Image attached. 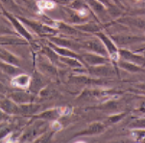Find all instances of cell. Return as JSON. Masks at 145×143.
Here are the masks:
<instances>
[{"label": "cell", "mask_w": 145, "mask_h": 143, "mask_svg": "<svg viewBox=\"0 0 145 143\" xmlns=\"http://www.w3.org/2000/svg\"><path fill=\"white\" fill-rule=\"evenodd\" d=\"M18 19L23 23L24 25H26V27L32 29L37 35L39 36H54L56 33L58 32L57 28H53V27L47 25V24L41 23L40 21H31L23 17H18Z\"/></svg>", "instance_id": "6da1fadb"}, {"label": "cell", "mask_w": 145, "mask_h": 143, "mask_svg": "<svg viewBox=\"0 0 145 143\" xmlns=\"http://www.w3.org/2000/svg\"><path fill=\"white\" fill-rule=\"evenodd\" d=\"M3 13H4V16L6 17L7 19L11 23V24L13 25V28L16 31V33H18L19 36L26 39L29 43L34 40L33 34L27 29V27L24 25L23 23L18 19V17H16L14 15L9 13V12H7L6 10H4V9H3Z\"/></svg>", "instance_id": "7a4b0ae2"}, {"label": "cell", "mask_w": 145, "mask_h": 143, "mask_svg": "<svg viewBox=\"0 0 145 143\" xmlns=\"http://www.w3.org/2000/svg\"><path fill=\"white\" fill-rule=\"evenodd\" d=\"M66 108L65 107H53L45 109L41 112H39L31 117V121L36 119H40L44 121H54L58 120L59 118L65 114Z\"/></svg>", "instance_id": "3957f363"}, {"label": "cell", "mask_w": 145, "mask_h": 143, "mask_svg": "<svg viewBox=\"0 0 145 143\" xmlns=\"http://www.w3.org/2000/svg\"><path fill=\"white\" fill-rule=\"evenodd\" d=\"M37 67L39 72L51 76H58V70L54 64L45 55H40L37 58Z\"/></svg>", "instance_id": "277c9868"}, {"label": "cell", "mask_w": 145, "mask_h": 143, "mask_svg": "<svg viewBox=\"0 0 145 143\" xmlns=\"http://www.w3.org/2000/svg\"><path fill=\"white\" fill-rule=\"evenodd\" d=\"M6 97L10 98L16 103H33L35 101L37 96L32 94L31 92H27L26 89H19L9 91Z\"/></svg>", "instance_id": "5b68a950"}, {"label": "cell", "mask_w": 145, "mask_h": 143, "mask_svg": "<svg viewBox=\"0 0 145 143\" xmlns=\"http://www.w3.org/2000/svg\"><path fill=\"white\" fill-rule=\"evenodd\" d=\"M0 109L8 116H18L19 114V105L8 97H2L0 99Z\"/></svg>", "instance_id": "8992f818"}, {"label": "cell", "mask_w": 145, "mask_h": 143, "mask_svg": "<svg viewBox=\"0 0 145 143\" xmlns=\"http://www.w3.org/2000/svg\"><path fill=\"white\" fill-rule=\"evenodd\" d=\"M31 79L32 76L30 75L22 72V73H19L12 77L11 84L12 86L18 88V89H28L31 83Z\"/></svg>", "instance_id": "52a82bcc"}, {"label": "cell", "mask_w": 145, "mask_h": 143, "mask_svg": "<svg viewBox=\"0 0 145 143\" xmlns=\"http://www.w3.org/2000/svg\"><path fill=\"white\" fill-rule=\"evenodd\" d=\"M47 85L44 81V78L42 77V73L40 72H36L35 75L32 76V79H31V83L30 86H29L28 90L29 92H31L32 94L38 96L40 91L42 89L43 87Z\"/></svg>", "instance_id": "ba28073f"}, {"label": "cell", "mask_w": 145, "mask_h": 143, "mask_svg": "<svg viewBox=\"0 0 145 143\" xmlns=\"http://www.w3.org/2000/svg\"><path fill=\"white\" fill-rule=\"evenodd\" d=\"M40 105L34 103V102L27 103H20V105H19L18 116L33 117L35 114L40 112Z\"/></svg>", "instance_id": "9c48e42d"}, {"label": "cell", "mask_w": 145, "mask_h": 143, "mask_svg": "<svg viewBox=\"0 0 145 143\" xmlns=\"http://www.w3.org/2000/svg\"><path fill=\"white\" fill-rule=\"evenodd\" d=\"M0 45L1 46H25L29 45L26 39L18 35H7L0 36Z\"/></svg>", "instance_id": "30bf717a"}, {"label": "cell", "mask_w": 145, "mask_h": 143, "mask_svg": "<svg viewBox=\"0 0 145 143\" xmlns=\"http://www.w3.org/2000/svg\"><path fill=\"white\" fill-rule=\"evenodd\" d=\"M0 60L22 68L21 59L19 58L18 56H16V54H14L13 52L9 51L8 49H6L3 46H1V45H0Z\"/></svg>", "instance_id": "8fae6325"}, {"label": "cell", "mask_w": 145, "mask_h": 143, "mask_svg": "<svg viewBox=\"0 0 145 143\" xmlns=\"http://www.w3.org/2000/svg\"><path fill=\"white\" fill-rule=\"evenodd\" d=\"M97 36L100 38V40L102 41L103 45L105 46L106 49H107L108 53L110 55V58L112 60H118V56H119V52H117V48L115 46V45L114 44L110 39L108 38L107 36L104 35L103 33H97Z\"/></svg>", "instance_id": "7c38bea8"}, {"label": "cell", "mask_w": 145, "mask_h": 143, "mask_svg": "<svg viewBox=\"0 0 145 143\" xmlns=\"http://www.w3.org/2000/svg\"><path fill=\"white\" fill-rule=\"evenodd\" d=\"M89 73L93 75H99V76H112L115 75V72L112 69V67L108 66L107 63L97 65V66H92L89 69Z\"/></svg>", "instance_id": "4fadbf2b"}, {"label": "cell", "mask_w": 145, "mask_h": 143, "mask_svg": "<svg viewBox=\"0 0 145 143\" xmlns=\"http://www.w3.org/2000/svg\"><path fill=\"white\" fill-rule=\"evenodd\" d=\"M1 4L4 6V10L13 15H19V17H22L24 15V12L21 7L16 3L14 0H0Z\"/></svg>", "instance_id": "5bb4252c"}, {"label": "cell", "mask_w": 145, "mask_h": 143, "mask_svg": "<svg viewBox=\"0 0 145 143\" xmlns=\"http://www.w3.org/2000/svg\"><path fill=\"white\" fill-rule=\"evenodd\" d=\"M0 72L2 73H4V75L13 77L14 75H18L19 73H22L23 71H22V68L18 67V66L13 65V64H10L0 60Z\"/></svg>", "instance_id": "9a60e30c"}, {"label": "cell", "mask_w": 145, "mask_h": 143, "mask_svg": "<svg viewBox=\"0 0 145 143\" xmlns=\"http://www.w3.org/2000/svg\"><path fill=\"white\" fill-rule=\"evenodd\" d=\"M81 57L83 60H85L88 64L91 66H97L101 64L107 63V58L106 56H103L101 54H93V53H86L82 55Z\"/></svg>", "instance_id": "2e32d148"}, {"label": "cell", "mask_w": 145, "mask_h": 143, "mask_svg": "<svg viewBox=\"0 0 145 143\" xmlns=\"http://www.w3.org/2000/svg\"><path fill=\"white\" fill-rule=\"evenodd\" d=\"M105 130V126L101 123H92L90 124L87 129H85L82 132H78L75 134V136H81V135H91V134H101Z\"/></svg>", "instance_id": "e0dca14e"}, {"label": "cell", "mask_w": 145, "mask_h": 143, "mask_svg": "<svg viewBox=\"0 0 145 143\" xmlns=\"http://www.w3.org/2000/svg\"><path fill=\"white\" fill-rule=\"evenodd\" d=\"M48 38H49V41L52 42L53 44H55V45H57L59 46L70 48V49H72V50L78 48V45L75 42L68 40V39L61 38V37H56V36H50V37H48Z\"/></svg>", "instance_id": "ac0fdd59"}, {"label": "cell", "mask_w": 145, "mask_h": 143, "mask_svg": "<svg viewBox=\"0 0 145 143\" xmlns=\"http://www.w3.org/2000/svg\"><path fill=\"white\" fill-rule=\"evenodd\" d=\"M85 46L88 48H89L90 50L94 51L98 54H101L103 56H107L108 51L106 49L105 46L103 45L102 42L99 41H88L87 43H85Z\"/></svg>", "instance_id": "d6986e66"}, {"label": "cell", "mask_w": 145, "mask_h": 143, "mask_svg": "<svg viewBox=\"0 0 145 143\" xmlns=\"http://www.w3.org/2000/svg\"><path fill=\"white\" fill-rule=\"evenodd\" d=\"M114 40L117 45L121 46H127V45H132V44L138 43L140 41H143V38L137 36H114Z\"/></svg>", "instance_id": "ffe728a7"}, {"label": "cell", "mask_w": 145, "mask_h": 143, "mask_svg": "<svg viewBox=\"0 0 145 143\" xmlns=\"http://www.w3.org/2000/svg\"><path fill=\"white\" fill-rule=\"evenodd\" d=\"M59 55V54H58ZM59 59L62 62L63 65H66L70 68H84L83 63L80 61V59L78 58H73V57H65V56H60L59 55Z\"/></svg>", "instance_id": "44dd1931"}, {"label": "cell", "mask_w": 145, "mask_h": 143, "mask_svg": "<svg viewBox=\"0 0 145 143\" xmlns=\"http://www.w3.org/2000/svg\"><path fill=\"white\" fill-rule=\"evenodd\" d=\"M7 35H18V34L16 33V31L13 27H10L8 24L4 23L2 21H0V36Z\"/></svg>", "instance_id": "7402d4cb"}, {"label": "cell", "mask_w": 145, "mask_h": 143, "mask_svg": "<svg viewBox=\"0 0 145 143\" xmlns=\"http://www.w3.org/2000/svg\"><path fill=\"white\" fill-rule=\"evenodd\" d=\"M70 81L74 83H80V84H85V83H94V82H98L97 80L94 79H90L88 76L86 75H76V76H72L70 77Z\"/></svg>", "instance_id": "603a6c76"}, {"label": "cell", "mask_w": 145, "mask_h": 143, "mask_svg": "<svg viewBox=\"0 0 145 143\" xmlns=\"http://www.w3.org/2000/svg\"><path fill=\"white\" fill-rule=\"evenodd\" d=\"M122 21H125L128 24H131L133 26L138 27V28H145V21L141 19H134V18H128L122 19Z\"/></svg>", "instance_id": "cb8c5ba5"}, {"label": "cell", "mask_w": 145, "mask_h": 143, "mask_svg": "<svg viewBox=\"0 0 145 143\" xmlns=\"http://www.w3.org/2000/svg\"><path fill=\"white\" fill-rule=\"evenodd\" d=\"M54 134H55L54 130H51L50 132L46 130V132H44L43 134H41L40 135H39V136L37 137L35 139V142H50Z\"/></svg>", "instance_id": "d4e9b609"}, {"label": "cell", "mask_w": 145, "mask_h": 143, "mask_svg": "<svg viewBox=\"0 0 145 143\" xmlns=\"http://www.w3.org/2000/svg\"><path fill=\"white\" fill-rule=\"evenodd\" d=\"M119 66L121 68H123L124 70L130 71V72H139L141 71V68L138 67L137 65H136L135 63L129 62V61H121L119 63Z\"/></svg>", "instance_id": "484cf974"}, {"label": "cell", "mask_w": 145, "mask_h": 143, "mask_svg": "<svg viewBox=\"0 0 145 143\" xmlns=\"http://www.w3.org/2000/svg\"><path fill=\"white\" fill-rule=\"evenodd\" d=\"M37 6L38 8L44 11V10H51L55 7V2L53 0H40V1L37 2Z\"/></svg>", "instance_id": "4316f807"}, {"label": "cell", "mask_w": 145, "mask_h": 143, "mask_svg": "<svg viewBox=\"0 0 145 143\" xmlns=\"http://www.w3.org/2000/svg\"><path fill=\"white\" fill-rule=\"evenodd\" d=\"M88 3L89 4V6L94 10L97 13H102L104 12V6L101 2H99L98 0H87Z\"/></svg>", "instance_id": "83f0119b"}, {"label": "cell", "mask_w": 145, "mask_h": 143, "mask_svg": "<svg viewBox=\"0 0 145 143\" xmlns=\"http://www.w3.org/2000/svg\"><path fill=\"white\" fill-rule=\"evenodd\" d=\"M119 53L125 60H141L142 59L141 57H139V56L135 55L134 53L130 52V51H128V50H124V49H122Z\"/></svg>", "instance_id": "f1b7e54d"}, {"label": "cell", "mask_w": 145, "mask_h": 143, "mask_svg": "<svg viewBox=\"0 0 145 143\" xmlns=\"http://www.w3.org/2000/svg\"><path fill=\"white\" fill-rule=\"evenodd\" d=\"M133 135L137 138V141H145V130H137L133 132Z\"/></svg>", "instance_id": "f546056e"}, {"label": "cell", "mask_w": 145, "mask_h": 143, "mask_svg": "<svg viewBox=\"0 0 145 143\" xmlns=\"http://www.w3.org/2000/svg\"><path fill=\"white\" fill-rule=\"evenodd\" d=\"M12 132H13V130H12L11 128H9V127L1 128V129H0V141H3L5 139V137H6L9 134H11Z\"/></svg>", "instance_id": "4dcf8cb0"}, {"label": "cell", "mask_w": 145, "mask_h": 143, "mask_svg": "<svg viewBox=\"0 0 145 143\" xmlns=\"http://www.w3.org/2000/svg\"><path fill=\"white\" fill-rule=\"evenodd\" d=\"M8 92H9L8 88L4 85V83H2L1 81H0V96L6 97L7 94H8Z\"/></svg>", "instance_id": "1f68e13d"}, {"label": "cell", "mask_w": 145, "mask_h": 143, "mask_svg": "<svg viewBox=\"0 0 145 143\" xmlns=\"http://www.w3.org/2000/svg\"><path fill=\"white\" fill-rule=\"evenodd\" d=\"M124 117V114L122 113V114H119V115H114V116H112V117H110V122H112V123H116V122H118L119 120H121L122 118Z\"/></svg>", "instance_id": "d6a6232c"}, {"label": "cell", "mask_w": 145, "mask_h": 143, "mask_svg": "<svg viewBox=\"0 0 145 143\" xmlns=\"http://www.w3.org/2000/svg\"><path fill=\"white\" fill-rule=\"evenodd\" d=\"M134 127H138V128H145V120H138L137 122H134L132 124Z\"/></svg>", "instance_id": "836d02e7"}, {"label": "cell", "mask_w": 145, "mask_h": 143, "mask_svg": "<svg viewBox=\"0 0 145 143\" xmlns=\"http://www.w3.org/2000/svg\"><path fill=\"white\" fill-rule=\"evenodd\" d=\"M79 28H81L82 30H97V26L94 25H84V26H80Z\"/></svg>", "instance_id": "e575fe53"}, {"label": "cell", "mask_w": 145, "mask_h": 143, "mask_svg": "<svg viewBox=\"0 0 145 143\" xmlns=\"http://www.w3.org/2000/svg\"><path fill=\"white\" fill-rule=\"evenodd\" d=\"M53 1L57 2V3H60V4H67L72 1V0H53Z\"/></svg>", "instance_id": "d590c367"}, {"label": "cell", "mask_w": 145, "mask_h": 143, "mask_svg": "<svg viewBox=\"0 0 145 143\" xmlns=\"http://www.w3.org/2000/svg\"><path fill=\"white\" fill-rule=\"evenodd\" d=\"M99 2H101L102 4H105L106 6H109L110 5V0H98Z\"/></svg>", "instance_id": "8d00e7d4"}, {"label": "cell", "mask_w": 145, "mask_h": 143, "mask_svg": "<svg viewBox=\"0 0 145 143\" xmlns=\"http://www.w3.org/2000/svg\"><path fill=\"white\" fill-rule=\"evenodd\" d=\"M139 88H141V89L145 90V84L144 85H139Z\"/></svg>", "instance_id": "74e56055"}]
</instances>
